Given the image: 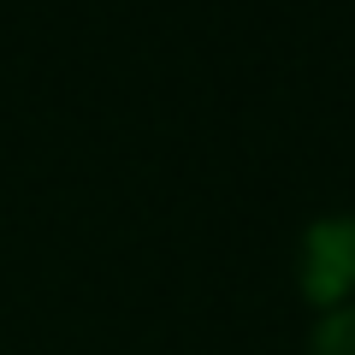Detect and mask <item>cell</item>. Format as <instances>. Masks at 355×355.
I'll return each instance as SVG.
<instances>
[{
  "label": "cell",
  "instance_id": "cell-1",
  "mask_svg": "<svg viewBox=\"0 0 355 355\" xmlns=\"http://www.w3.org/2000/svg\"><path fill=\"white\" fill-rule=\"evenodd\" d=\"M355 284V214H326L302 231V291L338 302Z\"/></svg>",
  "mask_w": 355,
  "mask_h": 355
},
{
  "label": "cell",
  "instance_id": "cell-2",
  "mask_svg": "<svg viewBox=\"0 0 355 355\" xmlns=\"http://www.w3.org/2000/svg\"><path fill=\"white\" fill-rule=\"evenodd\" d=\"M314 355H355V302H338L314 326Z\"/></svg>",
  "mask_w": 355,
  "mask_h": 355
}]
</instances>
